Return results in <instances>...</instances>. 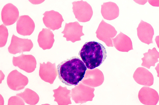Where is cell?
I'll return each instance as SVG.
<instances>
[{
    "label": "cell",
    "instance_id": "cell-16",
    "mask_svg": "<svg viewBox=\"0 0 159 105\" xmlns=\"http://www.w3.org/2000/svg\"><path fill=\"white\" fill-rule=\"evenodd\" d=\"M83 26L80 25L77 22L66 23L64 30L61 33L64 34L63 37L66 38V41H73L74 36L78 33H83Z\"/></svg>",
    "mask_w": 159,
    "mask_h": 105
},
{
    "label": "cell",
    "instance_id": "cell-6",
    "mask_svg": "<svg viewBox=\"0 0 159 105\" xmlns=\"http://www.w3.org/2000/svg\"><path fill=\"white\" fill-rule=\"evenodd\" d=\"M28 82V78L16 70L11 71L7 78V83L8 87L14 91L23 89Z\"/></svg>",
    "mask_w": 159,
    "mask_h": 105
},
{
    "label": "cell",
    "instance_id": "cell-4",
    "mask_svg": "<svg viewBox=\"0 0 159 105\" xmlns=\"http://www.w3.org/2000/svg\"><path fill=\"white\" fill-rule=\"evenodd\" d=\"M33 46L31 40L19 38L13 34L8 50L9 53L15 55L18 53L30 51Z\"/></svg>",
    "mask_w": 159,
    "mask_h": 105
},
{
    "label": "cell",
    "instance_id": "cell-12",
    "mask_svg": "<svg viewBox=\"0 0 159 105\" xmlns=\"http://www.w3.org/2000/svg\"><path fill=\"white\" fill-rule=\"evenodd\" d=\"M137 30L138 37L142 42L148 45L153 43L154 30L150 24L141 20Z\"/></svg>",
    "mask_w": 159,
    "mask_h": 105
},
{
    "label": "cell",
    "instance_id": "cell-17",
    "mask_svg": "<svg viewBox=\"0 0 159 105\" xmlns=\"http://www.w3.org/2000/svg\"><path fill=\"white\" fill-rule=\"evenodd\" d=\"M144 57L141 59L143 62L141 65L148 69L151 66H155V64L158 62L159 52L156 48L154 47L152 49H149L147 52L143 54Z\"/></svg>",
    "mask_w": 159,
    "mask_h": 105
},
{
    "label": "cell",
    "instance_id": "cell-1",
    "mask_svg": "<svg viewBox=\"0 0 159 105\" xmlns=\"http://www.w3.org/2000/svg\"><path fill=\"white\" fill-rule=\"evenodd\" d=\"M60 80L67 86H76L82 80L87 70L84 62L77 56H73L57 66Z\"/></svg>",
    "mask_w": 159,
    "mask_h": 105
},
{
    "label": "cell",
    "instance_id": "cell-25",
    "mask_svg": "<svg viewBox=\"0 0 159 105\" xmlns=\"http://www.w3.org/2000/svg\"><path fill=\"white\" fill-rule=\"evenodd\" d=\"M155 41L157 44L158 48L159 49V35L157 36L156 37Z\"/></svg>",
    "mask_w": 159,
    "mask_h": 105
},
{
    "label": "cell",
    "instance_id": "cell-11",
    "mask_svg": "<svg viewBox=\"0 0 159 105\" xmlns=\"http://www.w3.org/2000/svg\"><path fill=\"white\" fill-rule=\"evenodd\" d=\"M35 27L34 21L27 15L20 16L17 22L16 31L21 35H30L33 32Z\"/></svg>",
    "mask_w": 159,
    "mask_h": 105
},
{
    "label": "cell",
    "instance_id": "cell-14",
    "mask_svg": "<svg viewBox=\"0 0 159 105\" xmlns=\"http://www.w3.org/2000/svg\"><path fill=\"white\" fill-rule=\"evenodd\" d=\"M54 37V34L49 29L43 28L38 38L37 41L39 47L43 50L51 49L55 41Z\"/></svg>",
    "mask_w": 159,
    "mask_h": 105
},
{
    "label": "cell",
    "instance_id": "cell-22",
    "mask_svg": "<svg viewBox=\"0 0 159 105\" xmlns=\"http://www.w3.org/2000/svg\"><path fill=\"white\" fill-rule=\"evenodd\" d=\"M149 4L153 6L159 7V0H147Z\"/></svg>",
    "mask_w": 159,
    "mask_h": 105
},
{
    "label": "cell",
    "instance_id": "cell-19",
    "mask_svg": "<svg viewBox=\"0 0 159 105\" xmlns=\"http://www.w3.org/2000/svg\"><path fill=\"white\" fill-rule=\"evenodd\" d=\"M66 88L59 86L56 89H54L53 97L55 98L54 101L56 102L58 105L66 104L67 103Z\"/></svg>",
    "mask_w": 159,
    "mask_h": 105
},
{
    "label": "cell",
    "instance_id": "cell-5",
    "mask_svg": "<svg viewBox=\"0 0 159 105\" xmlns=\"http://www.w3.org/2000/svg\"><path fill=\"white\" fill-rule=\"evenodd\" d=\"M12 63L15 67L28 73L33 72L36 67V59L31 55H24L22 53L19 56H13Z\"/></svg>",
    "mask_w": 159,
    "mask_h": 105
},
{
    "label": "cell",
    "instance_id": "cell-7",
    "mask_svg": "<svg viewBox=\"0 0 159 105\" xmlns=\"http://www.w3.org/2000/svg\"><path fill=\"white\" fill-rule=\"evenodd\" d=\"M58 74L56 64L49 62L46 63H40L39 75L41 79L45 82L52 84Z\"/></svg>",
    "mask_w": 159,
    "mask_h": 105
},
{
    "label": "cell",
    "instance_id": "cell-18",
    "mask_svg": "<svg viewBox=\"0 0 159 105\" xmlns=\"http://www.w3.org/2000/svg\"><path fill=\"white\" fill-rule=\"evenodd\" d=\"M20 97L28 104L34 105L39 102V98L37 94L32 90L26 88L24 91L16 94Z\"/></svg>",
    "mask_w": 159,
    "mask_h": 105
},
{
    "label": "cell",
    "instance_id": "cell-13",
    "mask_svg": "<svg viewBox=\"0 0 159 105\" xmlns=\"http://www.w3.org/2000/svg\"><path fill=\"white\" fill-rule=\"evenodd\" d=\"M135 81L139 84L146 86H151L154 83L152 74L148 70L143 67H139L133 75Z\"/></svg>",
    "mask_w": 159,
    "mask_h": 105
},
{
    "label": "cell",
    "instance_id": "cell-15",
    "mask_svg": "<svg viewBox=\"0 0 159 105\" xmlns=\"http://www.w3.org/2000/svg\"><path fill=\"white\" fill-rule=\"evenodd\" d=\"M119 8L116 3L109 2H104L101 5V13L104 18L112 20L119 16Z\"/></svg>",
    "mask_w": 159,
    "mask_h": 105
},
{
    "label": "cell",
    "instance_id": "cell-21",
    "mask_svg": "<svg viewBox=\"0 0 159 105\" xmlns=\"http://www.w3.org/2000/svg\"><path fill=\"white\" fill-rule=\"evenodd\" d=\"M8 105H25L23 100L18 96L11 97L8 99Z\"/></svg>",
    "mask_w": 159,
    "mask_h": 105
},
{
    "label": "cell",
    "instance_id": "cell-3",
    "mask_svg": "<svg viewBox=\"0 0 159 105\" xmlns=\"http://www.w3.org/2000/svg\"><path fill=\"white\" fill-rule=\"evenodd\" d=\"M73 12L75 18L80 22L89 21L93 14V11L90 5L81 0L72 3Z\"/></svg>",
    "mask_w": 159,
    "mask_h": 105
},
{
    "label": "cell",
    "instance_id": "cell-9",
    "mask_svg": "<svg viewBox=\"0 0 159 105\" xmlns=\"http://www.w3.org/2000/svg\"><path fill=\"white\" fill-rule=\"evenodd\" d=\"M138 97L140 102L145 105H156L159 100V95L154 89L143 87L139 92Z\"/></svg>",
    "mask_w": 159,
    "mask_h": 105
},
{
    "label": "cell",
    "instance_id": "cell-24",
    "mask_svg": "<svg viewBox=\"0 0 159 105\" xmlns=\"http://www.w3.org/2000/svg\"><path fill=\"white\" fill-rule=\"evenodd\" d=\"M136 3L141 5H144L147 2V0H133Z\"/></svg>",
    "mask_w": 159,
    "mask_h": 105
},
{
    "label": "cell",
    "instance_id": "cell-2",
    "mask_svg": "<svg viewBox=\"0 0 159 105\" xmlns=\"http://www.w3.org/2000/svg\"><path fill=\"white\" fill-rule=\"evenodd\" d=\"M78 54L87 67L90 70L99 66L107 57L104 46L94 41L86 42L81 47Z\"/></svg>",
    "mask_w": 159,
    "mask_h": 105
},
{
    "label": "cell",
    "instance_id": "cell-10",
    "mask_svg": "<svg viewBox=\"0 0 159 105\" xmlns=\"http://www.w3.org/2000/svg\"><path fill=\"white\" fill-rule=\"evenodd\" d=\"M1 18L3 24L6 26L14 24L19 17L17 8L11 3H8L3 7L1 12Z\"/></svg>",
    "mask_w": 159,
    "mask_h": 105
},
{
    "label": "cell",
    "instance_id": "cell-26",
    "mask_svg": "<svg viewBox=\"0 0 159 105\" xmlns=\"http://www.w3.org/2000/svg\"><path fill=\"white\" fill-rule=\"evenodd\" d=\"M157 75V76L159 78V63L157 64V66L155 67Z\"/></svg>",
    "mask_w": 159,
    "mask_h": 105
},
{
    "label": "cell",
    "instance_id": "cell-20",
    "mask_svg": "<svg viewBox=\"0 0 159 105\" xmlns=\"http://www.w3.org/2000/svg\"><path fill=\"white\" fill-rule=\"evenodd\" d=\"M0 47L4 46L7 42L8 35V30L3 24L0 26Z\"/></svg>",
    "mask_w": 159,
    "mask_h": 105
},
{
    "label": "cell",
    "instance_id": "cell-23",
    "mask_svg": "<svg viewBox=\"0 0 159 105\" xmlns=\"http://www.w3.org/2000/svg\"><path fill=\"white\" fill-rule=\"evenodd\" d=\"M31 3L34 5L40 4L43 2L45 0H28Z\"/></svg>",
    "mask_w": 159,
    "mask_h": 105
},
{
    "label": "cell",
    "instance_id": "cell-8",
    "mask_svg": "<svg viewBox=\"0 0 159 105\" xmlns=\"http://www.w3.org/2000/svg\"><path fill=\"white\" fill-rule=\"evenodd\" d=\"M43 15V22L47 27L54 31L61 27L62 22L64 20L58 12L51 10L45 12Z\"/></svg>",
    "mask_w": 159,
    "mask_h": 105
}]
</instances>
